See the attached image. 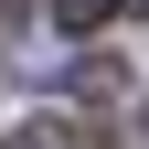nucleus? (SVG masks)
<instances>
[{
	"mask_svg": "<svg viewBox=\"0 0 149 149\" xmlns=\"http://www.w3.org/2000/svg\"><path fill=\"white\" fill-rule=\"evenodd\" d=\"M107 11H117V0H53V22H64V32H96Z\"/></svg>",
	"mask_w": 149,
	"mask_h": 149,
	"instance_id": "obj_2",
	"label": "nucleus"
},
{
	"mask_svg": "<svg viewBox=\"0 0 149 149\" xmlns=\"http://www.w3.org/2000/svg\"><path fill=\"white\" fill-rule=\"evenodd\" d=\"M22 11H32V0H0V22H22Z\"/></svg>",
	"mask_w": 149,
	"mask_h": 149,
	"instance_id": "obj_3",
	"label": "nucleus"
},
{
	"mask_svg": "<svg viewBox=\"0 0 149 149\" xmlns=\"http://www.w3.org/2000/svg\"><path fill=\"white\" fill-rule=\"evenodd\" d=\"M128 11H149V0H128Z\"/></svg>",
	"mask_w": 149,
	"mask_h": 149,
	"instance_id": "obj_4",
	"label": "nucleus"
},
{
	"mask_svg": "<svg viewBox=\"0 0 149 149\" xmlns=\"http://www.w3.org/2000/svg\"><path fill=\"white\" fill-rule=\"evenodd\" d=\"M11 149H74V128H64V117H22V128H11Z\"/></svg>",
	"mask_w": 149,
	"mask_h": 149,
	"instance_id": "obj_1",
	"label": "nucleus"
}]
</instances>
